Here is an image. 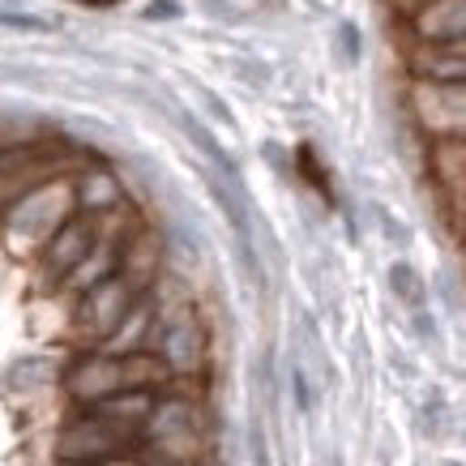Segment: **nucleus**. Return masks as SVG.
<instances>
[{"mask_svg":"<svg viewBox=\"0 0 466 466\" xmlns=\"http://www.w3.org/2000/svg\"><path fill=\"white\" fill-rule=\"evenodd\" d=\"M390 287H394V296L402 299V304H410V309H420L428 299V287H424V279H420V269L407 266V261H394V266H390Z\"/></svg>","mask_w":466,"mask_h":466,"instance_id":"11","label":"nucleus"},{"mask_svg":"<svg viewBox=\"0 0 466 466\" xmlns=\"http://www.w3.org/2000/svg\"><path fill=\"white\" fill-rule=\"evenodd\" d=\"M0 214H5V240L14 248H22V253L43 248L77 214V206H73V176H60V180L30 188L26 198H17L9 210Z\"/></svg>","mask_w":466,"mask_h":466,"instance_id":"1","label":"nucleus"},{"mask_svg":"<svg viewBox=\"0 0 466 466\" xmlns=\"http://www.w3.org/2000/svg\"><path fill=\"white\" fill-rule=\"evenodd\" d=\"M99 236H103V218H95V214H73L69 223L60 227L56 236L39 248L43 283L60 287V279H65V274H73V269L90 257V248L99 244Z\"/></svg>","mask_w":466,"mask_h":466,"instance_id":"6","label":"nucleus"},{"mask_svg":"<svg viewBox=\"0 0 466 466\" xmlns=\"http://www.w3.org/2000/svg\"><path fill=\"white\" fill-rule=\"evenodd\" d=\"M142 296L146 291H137V287L116 269L112 279H103L99 287H90L86 296H77V309H73V325H77V334H82L90 347H103V342L120 329V321L133 312V304H137Z\"/></svg>","mask_w":466,"mask_h":466,"instance_id":"5","label":"nucleus"},{"mask_svg":"<svg viewBox=\"0 0 466 466\" xmlns=\"http://www.w3.org/2000/svg\"><path fill=\"white\" fill-rule=\"evenodd\" d=\"M415 112L424 128L441 137H466V82L462 86H415Z\"/></svg>","mask_w":466,"mask_h":466,"instance_id":"7","label":"nucleus"},{"mask_svg":"<svg viewBox=\"0 0 466 466\" xmlns=\"http://www.w3.org/2000/svg\"><path fill=\"white\" fill-rule=\"evenodd\" d=\"M95 466H146L142 453H133V458H112V462H95Z\"/></svg>","mask_w":466,"mask_h":466,"instance_id":"13","label":"nucleus"},{"mask_svg":"<svg viewBox=\"0 0 466 466\" xmlns=\"http://www.w3.org/2000/svg\"><path fill=\"white\" fill-rule=\"evenodd\" d=\"M73 158L65 146L47 142H22L0 150V210H9L17 198H26L30 188H39L47 180L73 176Z\"/></svg>","mask_w":466,"mask_h":466,"instance_id":"3","label":"nucleus"},{"mask_svg":"<svg viewBox=\"0 0 466 466\" xmlns=\"http://www.w3.org/2000/svg\"><path fill=\"white\" fill-rule=\"evenodd\" d=\"M381 214V231H385V240H398V248H407L410 244V231L402 223H398V218H390V210H377Z\"/></svg>","mask_w":466,"mask_h":466,"instance_id":"12","label":"nucleus"},{"mask_svg":"<svg viewBox=\"0 0 466 466\" xmlns=\"http://www.w3.org/2000/svg\"><path fill=\"white\" fill-rule=\"evenodd\" d=\"M150 351L167 364V372L176 381L188 377V372H198V368L206 364V351H210V339H206L201 317L188 309V304H180V309H163V304H158V325H155Z\"/></svg>","mask_w":466,"mask_h":466,"instance_id":"4","label":"nucleus"},{"mask_svg":"<svg viewBox=\"0 0 466 466\" xmlns=\"http://www.w3.org/2000/svg\"><path fill=\"white\" fill-rule=\"evenodd\" d=\"M415 30L424 43L466 39V0H428L415 9Z\"/></svg>","mask_w":466,"mask_h":466,"instance_id":"8","label":"nucleus"},{"mask_svg":"<svg viewBox=\"0 0 466 466\" xmlns=\"http://www.w3.org/2000/svg\"><path fill=\"white\" fill-rule=\"evenodd\" d=\"M120 180L107 176V171H82V176H73V206L77 214H95V218H107V214L120 210Z\"/></svg>","mask_w":466,"mask_h":466,"instance_id":"9","label":"nucleus"},{"mask_svg":"<svg viewBox=\"0 0 466 466\" xmlns=\"http://www.w3.org/2000/svg\"><path fill=\"white\" fill-rule=\"evenodd\" d=\"M432 171L445 184H466V137H441L432 150Z\"/></svg>","mask_w":466,"mask_h":466,"instance_id":"10","label":"nucleus"},{"mask_svg":"<svg viewBox=\"0 0 466 466\" xmlns=\"http://www.w3.org/2000/svg\"><path fill=\"white\" fill-rule=\"evenodd\" d=\"M146 450V437L133 428H120L112 420H103L95 410H77L69 424L56 432V466H95L112 462V458H133Z\"/></svg>","mask_w":466,"mask_h":466,"instance_id":"2","label":"nucleus"}]
</instances>
